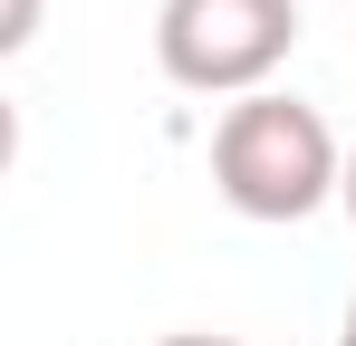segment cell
<instances>
[{
    "mask_svg": "<svg viewBox=\"0 0 356 346\" xmlns=\"http://www.w3.org/2000/svg\"><path fill=\"white\" fill-rule=\"evenodd\" d=\"M337 135L308 97H232L212 125V192L232 202L241 222H308L318 202H337Z\"/></svg>",
    "mask_w": 356,
    "mask_h": 346,
    "instance_id": "obj_1",
    "label": "cell"
},
{
    "mask_svg": "<svg viewBox=\"0 0 356 346\" xmlns=\"http://www.w3.org/2000/svg\"><path fill=\"white\" fill-rule=\"evenodd\" d=\"M298 49V0H164L154 67L183 97H260Z\"/></svg>",
    "mask_w": 356,
    "mask_h": 346,
    "instance_id": "obj_2",
    "label": "cell"
},
{
    "mask_svg": "<svg viewBox=\"0 0 356 346\" xmlns=\"http://www.w3.org/2000/svg\"><path fill=\"white\" fill-rule=\"evenodd\" d=\"M39 19H49V0H0V58H19L39 39Z\"/></svg>",
    "mask_w": 356,
    "mask_h": 346,
    "instance_id": "obj_3",
    "label": "cell"
},
{
    "mask_svg": "<svg viewBox=\"0 0 356 346\" xmlns=\"http://www.w3.org/2000/svg\"><path fill=\"white\" fill-rule=\"evenodd\" d=\"M19 164V106H10V97H0V173Z\"/></svg>",
    "mask_w": 356,
    "mask_h": 346,
    "instance_id": "obj_4",
    "label": "cell"
},
{
    "mask_svg": "<svg viewBox=\"0 0 356 346\" xmlns=\"http://www.w3.org/2000/svg\"><path fill=\"white\" fill-rule=\"evenodd\" d=\"M337 202H347V222H356V145L337 154Z\"/></svg>",
    "mask_w": 356,
    "mask_h": 346,
    "instance_id": "obj_5",
    "label": "cell"
},
{
    "mask_svg": "<svg viewBox=\"0 0 356 346\" xmlns=\"http://www.w3.org/2000/svg\"><path fill=\"white\" fill-rule=\"evenodd\" d=\"M154 346H241V337H154Z\"/></svg>",
    "mask_w": 356,
    "mask_h": 346,
    "instance_id": "obj_6",
    "label": "cell"
},
{
    "mask_svg": "<svg viewBox=\"0 0 356 346\" xmlns=\"http://www.w3.org/2000/svg\"><path fill=\"white\" fill-rule=\"evenodd\" d=\"M337 346H356V298H347V318H337Z\"/></svg>",
    "mask_w": 356,
    "mask_h": 346,
    "instance_id": "obj_7",
    "label": "cell"
}]
</instances>
